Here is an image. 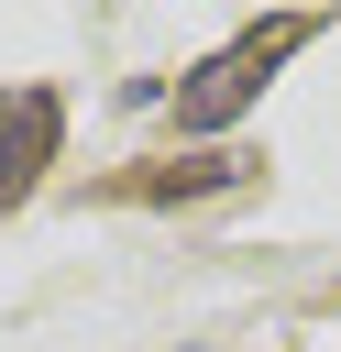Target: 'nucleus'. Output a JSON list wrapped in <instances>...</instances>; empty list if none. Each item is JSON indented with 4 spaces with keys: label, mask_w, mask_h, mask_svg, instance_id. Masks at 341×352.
Returning a JSON list of instances; mask_svg holds the SVG:
<instances>
[{
    "label": "nucleus",
    "mask_w": 341,
    "mask_h": 352,
    "mask_svg": "<svg viewBox=\"0 0 341 352\" xmlns=\"http://www.w3.org/2000/svg\"><path fill=\"white\" fill-rule=\"evenodd\" d=\"M55 132H66L55 88H0V209L33 198V176L55 165Z\"/></svg>",
    "instance_id": "obj_2"
},
{
    "label": "nucleus",
    "mask_w": 341,
    "mask_h": 352,
    "mask_svg": "<svg viewBox=\"0 0 341 352\" xmlns=\"http://www.w3.org/2000/svg\"><path fill=\"white\" fill-rule=\"evenodd\" d=\"M297 44H308V11H275V22L231 33L220 55H198V66H187V88H176V121H187V132H220V121H242V110L264 99V77H275Z\"/></svg>",
    "instance_id": "obj_1"
}]
</instances>
